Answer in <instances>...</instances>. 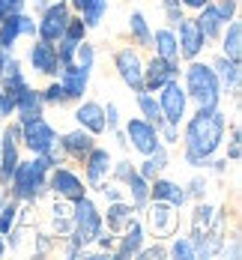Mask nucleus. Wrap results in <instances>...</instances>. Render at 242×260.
I'll list each match as a JSON object with an SVG mask.
<instances>
[{
    "label": "nucleus",
    "mask_w": 242,
    "mask_h": 260,
    "mask_svg": "<svg viewBox=\"0 0 242 260\" xmlns=\"http://www.w3.org/2000/svg\"><path fill=\"white\" fill-rule=\"evenodd\" d=\"M147 242V224H144V218L134 212L132 218H129V224L117 234V245H114V257L120 260H129V257H137V251H141V245Z\"/></svg>",
    "instance_id": "14"
},
{
    "label": "nucleus",
    "mask_w": 242,
    "mask_h": 260,
    "mask_svg": "<svg viewBox=\"0 0 242 260\" xmlns=\"http://www.w3.org/2000/svg\"><path fill=\"white\" fill-rule=\"evenodd\" d=\"M51 0H30V9H33V15H39V12H45V6H48Z\"/></svg>",
    "instance_id": "49"
},
{
    "label": "nucleus",
    "mask_w": 242,
    "mask_h": 260,
    "mask_svg": "<svg viewBox=\"0 0 242 260\" xmlns=\"http://www.w3.org/2000/svg\"><path fill=\"white\" fill-rule=\"evenodd\" d=\"M48 191H51L54 198H60V201L72 204V201H78V198L87 194V182L81 180L72 168L57 165V168L48 171Z\"/></svg>",
    "instance_id": "7"
},
{
    "label": "nucleus",
    "mask_w": 242,
    "mask_h": 260,
    "mask_svg": "<svg viewBox=\"0 0 242 260\" xmlns=\"http://www.w3.org/2000/svg\"><path fill=\"white\" fill-rule=\"evenodd\" d=\"M126 144L132 147L137 156H150L153 150H159L161 141H159V129L153 126V123H147L144 117H132V120H126Z\"/></svg>",
    "instance_id": "10"
},
{
    "label": "nucleus",
    "mask_w": 242,
    "mask_h": 260,
    "mask_svg": "<svg viewBox=\"0 0 242 260\" xmlns=\"http://www.w3.org/2000/svg\"><path fill=\"white\" fill-rule=\"evenodd\" d=\"M36 114H45L42 90L27 84L24 90L18 93V99H15V120H27V117H36Z\"/></svg>",
    "instance_id": "24"
},
{
    "label": "nucleus",
    "mask_w": 242,
    "mask_h": 260,
    "mask_svg": "<svg viewBox=\"0 0 242 260\" xmlns=\"http://www.w3.org/2000/svg\"><path fill=\"white\" fill-rule=\"evenodd\" d=\"M18 126H21V147L30 156H45L48 150L57 147V129L45 120V114L18 120Z\"/></svg>",
    "instance_id": "4"
},
{
    "label": "nucleus",
    "mask_w": 242,
    "mask_h": 260,
    "mask_svg": "<svg viewBox=\"0 0 242 260\" xmlns=\"http://www.w3.org/2000/svg\"><path fill=\"white\" fill-rule=\"evenodd\" d=\"M105 129L108 132L120 129V108H117V102H108L105 105Z\"/></svg>",
    "instance_id": "46"
},
{
    "label": "nucleus",
    "mask_w": 242,
    "mask_h": 260,
    "mask_svg": "<svg viewBox=\"0 0 242 260\" xmlns=\"http://www.w3.org/2000/svg\"><path fill=\"white\" fill-rule=\"evenodd\" d=\"M132 215H134V207L129 201H111L108 209L102 212V224H105V231H111V234H120L129 224Z\"/></svg>",
    "instance_id": "23"
},
{
    "label": "nucleus",
    "mask_w": 242,
    "mask_h": 260,
    "mask_svg": "<svg viewBox=\"0 0 242 260\" xmlns=\"http://www.w3.org/2000/svg\"><path fill=\"white\" fill-rule=\"evenodd\" d=\"M54 48H57V60H60V66H69V63H75V51H78V42H72V39L60 36V39L54 42Z\"/></svg>",
    "instance_id": "37"
},
{
    "label": "nucleus",
    "mask_w": 242,
    "mask_h": 260,
    "mask_svg": "<svg viewBox=\"0 0 242 260\" xmlns=\"http://www.w3.org/2000/svg\"><path fill=\"white\" fill-rule=\"evenodd\" d=\"M150 201H161V204H170V207L183 209L188 204L186 185L167 180V177H156V180H150Z\"/></svg>",
    "instance_id": "20"
},
{
    "label": "nucleus",
    "mask_w": 242,
    "mask_h": 260,
    "mask_svg": "<svg viewBox=\"0 0 242 260\" xmlns=\"http://www.w3.org/2000/svg\"><path fill=\"white\" fill-rule=\"evenodd\" d=\"M167 165H170V158H167V150H164V144H161L159 150H153L150 156H144V161L137 165V174H141L144 180H156Z\"/></svg>",
    "instance_id": "31"
},
{
    "label": "nucleus",
    "mask_w": 242,
    "mask_h": 260,
    "mask_svg": "<svg viewBox=\"0 0 242 260\" xmlns=\"http://www.w3.org/2000/svg\"><path fill=\"white\" fill-rule=\"evenodd\" d=\"M180 75H183V87L188 93V102L194 108H221L224 90H221V81L215 78L210 63H200V57L188 60V66Z\"/></svg>",
    "instance_id": "3"
},
{
    "label": "nucleus",
    "mask_w": 242,
    "mask_h": 260,
    "mask_svg": "<svg viewBox=\"0 0 242 260\" xmlns=\"http://www.w3.org/2000/svg\"><path fill=\"white\" fill-rule=\"evenodd\" d=\"M129 36H132L134 48H150L153 45V27H150L147 15L141 9H134L129 15Z\"/></svg>",
    "instance_id": "28"
},
{
    "label": "nucleus",
    "mask_w": 242,
    "mask_h": 260,
    "mask_svg": "<svg viewBox=\"0 0 242 260\" xmlns=\"http://www.w3.org/2000/svg\"><path fill=\"white\" fill-rule=\"evenodd\" d=\"M6 57H9V51H3V48H0V75H3V63H6Z\"/></svg>",
    "instance_id": "52"
},
{
    "label": "nucleus",
    "mask_w": 242,
    "mask_h": 260,
    "mask_svg": "<svg viewBox=\"0 0 242 260\" xmlns=\"http://www.w3.org/2000/svg\"><path fill=\"white\" fill-rule=\"evenodd\" d=\"M84 161V182H87V188H99L102 182L108 180V174H111V150L108 147H93L87 156L81 158Z\"/></svg>",
    "instance_id": "16"
},
{
    "label": "nucleus",
    "mask_w": 242,
    "mask_h": 260,
    "mask_svg": "<svg viewBox=\"0 0 242 260\" xmlns=\"http://www.w3.org/2000/svg\"><path fill=\"white\" fill-rule=\"evenodd\" d=\"M27 63H30V69H33L36 75H42V78H57V72H60V60H57L54 42H45V39H39V36L30 39Z\"/></svg>",
    "instance_id": "13"
},
{
    "label": "nucleus",
    "mask_w": 242,
    "mask_h": 260,
    "mask_svg": "<svg viewBox=\"0 0 242 260\" xmlns=\"http://www.w3.org/2000/svg\"><path fill=\"white\" fill-rule=\"evenodd\" d=\"M153 51L159 57H167V60H180V45H177V27H159L153 30Z\"/></svg>",
    "instance_id": "27"
},
{
    "label": "nucleus",
    "mask_w": 242,
    "mask_h": 260,
    "mask_svg": "<svg viewBox=\"0 0 242 260\" xmlns=\"http://www.w3.org/2000/svg\"><path fill=\"white\" fill-rule=\"evenodd\" d=\"M114 69H117L120 81L132 93L144 90V57H141V48H132V45L120 48V51L114 54Z\"/></svg>",
    "instance_id": "8"
},
{
    "label": "nucleus",
    "mask_w": 242,
    "mask_h": 260,
    "mask_svg": "<svg viewBox=\"0 0 242 260\" xmlns=\"http://www.w3.org/2000/svg\"><path fill=\"white\" fill-rule=\"evenodd\" d=\"M75 123L81 129H87L90 135H105V105L93 102V99H78V108H75Z\"/></svg>",
    "instance_id": "18"
},
{
    "label": "nucleus",
    "mask_w": 242,
    "mask_h": 260,
    "mask_svg": "<svg viewBox=\"0 0 242 260\" xmlns=\"http://www.w3.org/2000/svg\"><path fill=\"white\" fill-rule=\"evenodd\" d=\"M186 194L194 198V201H203V194H206V180H203V177H191L188 185H186Z\"/></svg>",
    "instance_id": "44"
},
{
    "label": "nucleus",
    "mask_w": 242,
    "mask_h": 260,
    "mask_svg": "<svg viewBox=\"0 0 242 260\" xmlns=\"http://www.w3.org/2000/svg\"><path fill=\"white\" fill-rule=\"evenodd\" d=\"M123 188H126V201L134 207V212H144V207L150 204V180H144L134 168L129 174V180L123 182Z\"/></svg>",
    "instance_id": "25"
},
{
    "label": "nucleus",
    "mask_w": 242,
    "mask_h": 260,
    "mask_svg": "<svg viewBox=\"0 0 242 260\" xmlns=\"http://www.w3.org/2000/svg\"><path fill=\"white\" fill-rule=\"evenodd\" d=\"M197 24H200V30H203L206 42H213V39H218V36H221V30H224V21H221V15L215 12L213 0H210L203 9H197Z\"/></svg>",
    "instance_id": "30"
},
{
    "label": "nucleus",
    "mask_w": 242,
    "mask_h": 260,
    "mask_svg": "<svg viewBox=\"0 0 242 260\" xmlns=\"http://www.w3.org/2000/svg\"><path fill=\"white\" fill-rule=\"evenodd\" d=\"M57 147H60V153L63 158H72V161H81V158L87 156L93 147H96V135H90L87 129H72V132H63V135H57Z\"/></svg>",
    "instance_id": "17"
},
{
    "label": "nucleus",
    "mask_w": 242,
    "mask_h": 260,
    "mask_svg": "<svg viewBox=\"0 0 242 260\" xmlns=\"http://www.w3.org/2000/svg\"><path fill=\"white\" fill-rule=\"evenodd\" d=\"M215 218H218V207L197 201L194 209H191V231H210Z\"/></svg>",
    "instance_id": "33"
},
{
    "label": "nucleus",
    "mask_w": 242,
    "mask_h": 260,
    "mask_svg": "<svg viewBox=\"0 0 242 260\" xmlns=\"http://www.w3.org/2000/svg\"><path fill=\"white\" fill-rule=\"evenodd\" d=\"M242 156V135H239V126L233 123L230 126V141H227V161H239Z\"/></svg>",
    "instance_id": "40"
},
{
    "label": "nucleus",
    "mask_w": 242,
    "mask_h": 260,
    "mask_svg": "<svg viewBox=\"0 0 242 260\" xmlns=\"http://www.w3.org/2000/svg\"><path fill=\"white\" fill-rule=\"evenodd\" d=\"M42 102H45V108H66V105L72 102V99H69L66 87H63V84H60L57 78H51V84L42 90Z\"/></svg>",
    "instance_id": "34"
},
{
    "label": "nucleus",
    "mask_w": 242,
    "mask_h": 260,
    "mask_svg": "<svg viewBox=\"0 0 242 260\" xmlns=\"http://www.w3.org/2000/svg\"><path fill=\"white\" fill-rule=\"evenodd\" d=\"M177 45H180V60H197L206 51V36H203V30L197 24V18H180Z\"/></svg>",
    "instance_id": "15"
},
{
    "label": "nucleus",
    "mask_w": 242,
    "mask_h": 260,
    "mask_svg": "<svg viewBox=\"0 0 242 260\" xmlns=\"http://www.w3.org/2000/svg\"><path fill=\"white\" fill-rule=\"evenodd\" d=\"M180 60H167V57H159L153 54L150 60H144V90L150 93H159L167 81L180 78Z\"/></svg>",
    "instance_id": "12"
},
{
    "label": "nucleus",
    "mask_w": 242,
    "mask_h": 260,
    "mask_svg": "<svg viewBox=\"0 0 242 260\" xmlns=\"http://www.w3.org/2000/svg\"><path fill=\"white\" fill-rule=\"evenodd\" d=\"M210 66H213L215 78L221 81V90L230 93L233 99H239V78H242L239 60H230V57H224V54H215Z\"/></svg>",
    "instance_id": "19"
},
{
    "label": "nucleus",
    "mask_w": 242,
    "mask_h": 260,
    "mask_svg": "<svg viewBox=\"0 0 242 260\" xmlns=\"http://www.w3.org/2000/svg\"><path fill=\"white\" fill-rule=\"evenodd\" d=\"M48 171H51V165L45 161V156L21 158L18 168H15L12 177H9V185H6L9 198L21 201L24 207L39 204V201L48 194Z\"/></svg>",
    "instance_id": "2"
},
{
    "label": "nucleus",
    "mask_w": 242,
    "mask_h": 260,
    "mask_svg": "<svg viewBox=\"0 0 242 260\" xmlns=\"http://www.w3.org/2000/svg\"><path fill=\"white\" fill-rule=\"evenodd\" d=\"M144 212H147V228L156 234V239H170L180 231V212H177V207L161 204V201H150L144 207Z\"/></svg>",
    "instance_id": "11"
},
{
    "label": "nucleus",
    "mask_w": 242,
    "mask_h": 260,
    "mask_svg": "<svg viewBox=\"0 0 242 260\" xmlns=\"http://www.w3.org/2000/svg\"><path fill=\"white\" fill-rule=\"evenodd\" d=\"M159 141L164 144V147L180 144V126H174V123H161L159 126Z\"/></svg>",
    "instance_id": "43"
},
{
    "label": "nucleus",
    "mask_w": 242,
    "mask_h": 260,
    "mask_svg": "<svg viewBox=\"0 0 242 260\" xmlns=\"http://www.w3.org/2000/svg\"><path fill=\"white\" fill-rule=\"evenodd\" d=\"M180 3H183L186 9H191V12H197V9H203V6H206L210 0H180Z\"/></svg>",
    "instance_id": "48"
},
{
    "label": "nucleus",
    "mask_w": 242,
    "mask_h": 260,
    "mask_svg": "<svg viewBox=\"0 0 242 260\" xmlns=\"http://www.w3.org/2000/svg\"><path fill=\"white\" fill-rule=\"evenodd\" d=\"M75 63H78L81 69H87V72H93V66H96V48L84 39L78 42V51H75Z\"/></svg>",
    "instance_id": "39"
},
{
    "label": "nucleus",
    "mask_w": 242,
    "mask_h": 260,
    "mask_svg": "<svg viewBox=\"0 0 242 260\" xmlns=\"http://www.w3.org/2000/svg\"><path fill=\"white\" fill-rule=\"evenodd\" d=\"M36 36V15L30 12H15V15H6L0 21V48L3 51H12L18 45V39H33Z\"/></svg>",
    "instance_id": "9"
},
{
    "label": "nucleus",
    "mask_w": 242,
    "mask_h": 260,
    "mask_svg": "<svg viewBox=\"0 0 242 260\" xmlns=\"http://www.w3.org/2000/svg\"><path fill=\"white\" fill-rule=\"evenodd\" d=\"M72 15V6L69 0H54L45 6V12L36 15V36L45 39V42H57L66 30V21Z\"/></svg>",
    "instance_id": "6"
},
{
    "label": "nucleus",
    "mask_w": 242,
    "mask_h": 260,
    "mask_svg": "<svg viewBox=\"0 0 242 260\" xmlns=\"http://www.w3.org/2000/svg\"><path fill=\"white\" fill-rule=\"evenodd\" d=\"M15 117V102L0 90V123H6V120H12Z\"/></svg>",
    "instance_id": "47"
},
{
    "label": "nucleus",
    "mask_w": 242,
    "mask_h": 260,
    "mask_svg": "<svg viewBox=\"0 0 242 260\" xmlns=\"http://www.w3.org/2000/svg\"><path fill=\"white\" fill-rule=\"evenodd\" d=\"M134 102H137V111H141V117H144L147 123H153L156 129H159L161 123H164L156 93H150V90H137V93H134Z\"/></svg>",
    "instance_id": "29"
},
{
    "label": "nucleus",
    "mask_w": 242,
    "mask_h": 260,
    "mask_svg": "<svg viewBox=\"0 0 242 260\" xmlns=\"http://www.w3.org/2000/svg\"><path fill=\"white\" fill-rule=\"evenodd\" d=\"M87 33H90V30H87V24H84V18L72 12V15H69V21H66L63 36H66V39H72V42H84V39H87Z\"/></svg>",
    "instance_id": "36"
},
{
    "label": "nucleus",
    "mask_w": 242,
    "mask_h": 260,
    "mask_svg": "<svg viewBox=\"0 0 242 260\" xmlns=\"http://www.w3.org/2000/svg\"><path fill=\"white\" fill-rule=\"evenodd\" d=\"M27 9V0H0V21L6 15H15V12H24Z\"/></svg>",
    "instance_id": "45"
},
{
    "label": "nucleus",
    "mask_w": 242,
    "mask_h": 260,
    "mask_svg": "<svg viewBox=\"0 0 242 260\" xmlns=\"http://www.w3.org/2000/svg\"><path fill=\"white\" fill-rule=\"evenodd\" d=\"M69 6H72V12L84 18V24L87 30H96V27H102L108 15V0H69Z\"/></svg>",
    "instance_id": "22"
},
{
    "label": "nucleus",
    "mask_w": 242,
    "mask_h": 260,
    "mask_svg": "<svg viewBox=\"0 0 242 260\" xmlns=\"http://www.w3.org/2000/svg\"><path fill=\"white\" fill-rule=\"evenodd\" d=\"M215 12L221 15V21L227 24V21H233L236 18V9H239V0H213Z\"/></svg>",
    "instance_id": "41"
},
{
    "label": "nucleus",
    "mask_w": 242,
    "mask_h": 260,
    "mask_svg": "<svg viewBox=\"0 0 242 260\" xmlns=\"http://www.w3.org/2000/svg\"><path fill=\"white\" fill-rule=\"evenodd\" d=\"M161 12H164V21L170 27H177L180 18H186V6L180 0H161Z\"/></svg>",
    "instance_id": "38"
},
{
    "label": "nucleus",
    "mask_w": 242,
    "mask_h": 260,
    "mask_svg": "<svg viewBox=\"0 0 242 260\" xmlns=\"http://www.w3.org/2000/svg\"><path fill=\"white\" fill-rule=\"evenodd\" d=\"M156 99H159V108H161V117H164V123H174V126H183V120L188 117V93L186 87L177 81H167L164 87H161L159 93H156Z\"/></svg>",
    "instance_id": "5"
},
{
    "label": "nucleus",
    "mask_w": 242,
    "mask_h": 260,
    "mask_svg": "<svg viewBox=\"0 0 242 260\" xmlns=\"http://www.w3.org/2000/svg\"><path fill=\"white\" fill-rule=\"evenodd\" d=\"M167 257L174 260H194V245H191V239L188 236H170V242H167Z\"/></svg>",
    "instance_id": "35"
},
{
    "label": "nucleus",
    "mask_w": 242,
    "mask_h": 260,
    "mask_svg": "<svg viewBox=\"0 0 242 260\" xmlns=\"http://www.w3.org/2000/svg\"><path fill=\"white\" fill-rule=\"evenodd\" d=\"M137 257L141 260H159V257H167V245H164V239H159L156 245H141V251H137Z\"/></svg>",
    "instance_id": "42"
},
{
    "label": "nucleus",
    "mask_w": 242,
    "mask_h": 260,
    "mask_svg": "<svg viewBox=\"0 0 242 260\" xmlns=\"http://www.w3.org/2000/svg\"><path fill=\"white\" fill-rule=\"evenodd\" d=\"M24 221V204L15 198H6V204L0 207V234L6 236L12 228H18Z\"/></svg>",
    "instance_id": "32"
},
{
    "label": "nucleus",
    "mask_w": 242,
    "mask_h": 260,
    "mask_svg": "<svg viewBox=\"0 0 242 260\" xmlns=\"http://www.w3.org/2000/svg\"><path fill=\"white\" fill-rule=\"evenodd\" d=\"M6 198H9V191H6V185H0V207L6 204Z\"/></svg>",
    "instance_id": "50"
},
{
    "label": "nucleus",
    "mask_w": 242,
    "mask_h": 260,
    "mask_svg": "<svg viewBox=\"0 0 242 260\" xmlns=\"http://www.w3.org/2000/svg\"><path fill=\"white\" fill-rule=\"evenodd\" d=\"M227 135V114L221 108H194L183 120V158L188 168H206Z\"/></svg>",
    "instance_id": "1"
},
{
    "label": "nucleus",
    "mask_w": 242,
    "mask_h": 260,
    "mask_svg": "<svg viewBox=\"0 0 242 260\" xmlns=\"http://www.w3.org/2000/svg\"><path fill=\"white\" fill-rule=\"evenodd\" d=\"M6 251H9V248H6V236L0 234V257H3V254H6Z\"/></svg>",
    "instance_id": "51"
},
{
    "label": "nucleus",
    "mask_w": 242,
    "mask_h": 260,
    "mask_svg": "<svg viewBox=\"0 0 242 260\" xmlns=\"http://www.w3.org/2000/svg\"><path fill=\"white\" fill-rule=\"evenodd\" d=\"M57 81L66 87L69 99H72V102H78V99H84V93H87V87H90V72H87V69H81L78 63H69V66H60Z\"/></svg>",
    "instance_id": "21"
},
{
    "label": "nucleus",
    "mask_w": 242,
    "mask_h": 260,
    "mask_svg": "<svg viewBox=\"0 0 242 260\" xmlns=\"http://www.w3.org/2000/svg\"><path fill=\"white\" fill-rule=\"evenodd\" d=\"M218 45H221L218 54H224V57H230V60H242V24L236 18L224 24L221 36H218Z\"/></svg>",
    "instance_id": "26"
}]
</instances>
